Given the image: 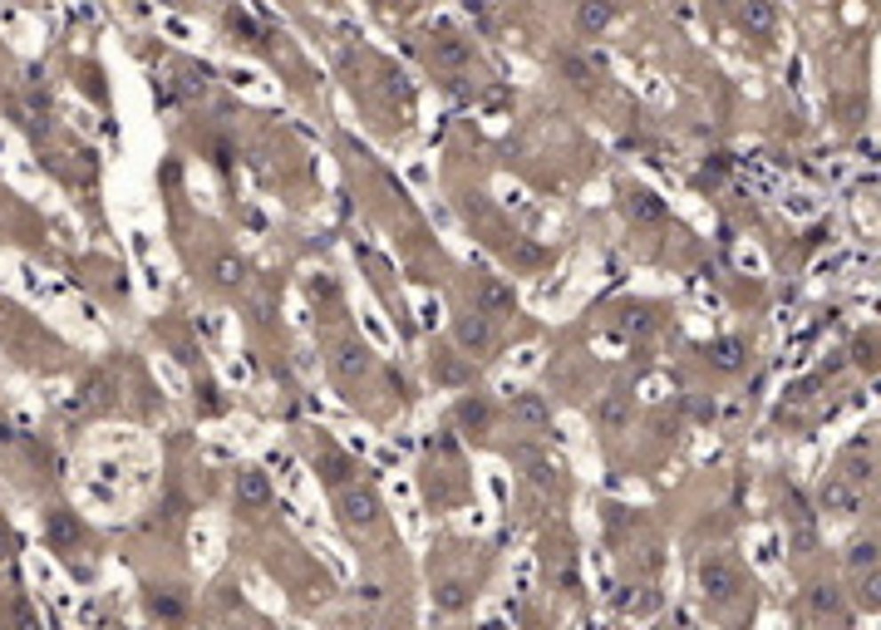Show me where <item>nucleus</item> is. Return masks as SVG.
Segmentation results:
<instances>
[{
    "mask_svg": "<svg viewBox=\"0 0 881 630\" xmlns=\"http://www.w3.org/2000/svg\"><path fill=\"white\" fill-rule=\"evenodd\" d=\"M340 517L350 527H370L374 517H380V498H374V488H364V482L360 488H345L340 492Z\"/></svg>",
    "mask_w": 881,
    "mask_h": 630,
    "instance_id": "f03ea898",
    "label": "nucleus"
},
{
    "mask_svg": "<svg viewBox=\"0 0 881 630\" xmlns=\"http://www.w3.org/2000/svg\"><path fill=\"white\" fill-rule=\"evenodd\" d=\"M444 606H448V610H458V606H463V596H458V586H444Z\"/></svg>",
    "mask_w": 881,
    "mask_h": 630,
    "instance_id": "a878e982",
    "label": "nucleus"
},
{
    "mask_svg": "<svg viewBox=\"0 0 881 630\" xmlns=\"http://www.w3.org/2000/svg\"><path fill=\"white\" fill-rule=\"evenodd\" d=\"M11 546H15V537H11V527L0 522V562H5V556H11Z\"/></svg>",
    "mask_w": 881,
    "mask_h": 630,
    "instance_id": "393cba45",
    "label": "nucleus"
},
{
    "mask_svg": "<svg viewBox=\"0 0 881 630\" xmlns=\"http://www.w3.org/2000/svg\"><path fill=\"white\" fill-rule=\"evenodd\" d=\"M739 20H743V30H749V35H773V25H778L773 0H743Z\"/></svg>",
    "mask_w": 881,
    "mask_h": 630,
    "instance_id": "39448f33",
    "label": "nucleus"
},
{
    "mask_svg": "<svg viewBox=\"0 0 881 630\" xmlns=\"http://www.w3.org/2000/svg\"><path fill=\"white\" fill-rule=\"evenodd\" d=\"M236 502H242V507H266V502H271V482H266V473H256V468L236 473Z\"/></svg>",
    "mask_w": 881,
    "mask_h": 630,
    "instance_id": "7ed1b4c3",
    "label": "nucleus"
},
{
    "mask_svg": "<svg viewBox=\"0 0 881 630\" xmlns=\"http://www.w3.org/2000/svg\"><path fill=\"white\" fill-rule=\"evenodd\" d=\"M364 364H370V360H364V350H360V345H345V350H340V360H335V370H340V374H360Z\"/></svg>",
    "mask_w": 881,
    "mask_h": 630,
    "instance_id": "2eb2a0df",
    "label": "nucleus"
},
{
    "mask_svg": "<svg viewBox=\"0 0 881 630\" xmlns=\"http://www.w3.org/2000/svg\"><path fill=\"white\" fill-rule=\"evenodd\" d=\"M813 610L818 616H832V620H847V606H842V596H837V586H813Z\"/></svg>",
    "mask_w": 881,
    "mask_h": 630,
    "instance_id": "f8f14e48",
    "label": "nucleus"
},
{
    "mask_svg": "<svg viewBox=\"0 0 881 630\" xmlns=\"http://www.w3.org/2000/svg\"><path fill=\"white\" fill-rule=\"evenodd\" d=\"M153 610H158V616H182V601H172V596H153Z\"/></svg>",
    "mask_w": 881,
    "mask_h": 630,
    "instance_id": "4be33fe9",
    "label": "nucleus"
},
{
    "mask_svg": "<svg viewBox=\"0 0 881 630\" xmlns=\"http://www.w3.org/2000/svg\"><path fill=\"white\" fill-rule=\"evenodd\" d=\"M217 281H222V286H236V281H242V261L222 257V261H217Z\"/></svg>",
    "mask_w": 881,
    "mask_h": 630,
    "instance_id": "aec40b11",
    "label": "nucleus"
},
{
    "mask_svg": "<svg viewBox=\"0 0 881 630\" xmlns=\"http://www.w3.org/2000/svg\"><path fill=\"white\" fill-rule=\"evenodd\" d=\"M847 562L857 566V571H871V566H877V546H871V542H857V546L847 552Z\"/></svg>",
    "mask_w": 881,
    "mask_h": 630,
    "instance_id": "f3484780",
    "label": "nucleus"
},
{
    "mask_svg": "<svg viewBox=\"0 0 881 630\" xmlns=\"http://www.w3.org/2000/svg\"><path fill=\"white\" fill-rule=\"evenodd\" d=\"M517 459L532 468V482H541V488H552V482H557V468H552V459H541L537 449H517Z\"/></svg>",
    "mask_w": 881,
    "mask_h": 630,
    "instance_id": "ddd939ff",
    "label": "nucleus"
},
{
    "mask_svg": "<svg viewBox=\"0 0 881 630\" xmlns=\"http://www.w3.org/2000/svg\"><path fill=\"white\" fill-rule=\"evenodd\" d=\"M709 355H714V364H719V370H739V364H743V345L739 340H719Z\"/></svg>",
    "mask_w": 881,
    "mask_h": 630,
    "instance_id": "4468645a",
    "label": "nucleus"
},
{
    "mask_svg": "<svg viewBox=\"0 0 881 630\" xmlns=\"http://www.w3.org/2000/svg\"><path fill=\"white\" fill-rule=\"evenodd\" d=\"M626 212L636 217V222H660V217H665V203H660L655 193H645V187H636V193L626 197Z\"/></svg>",
    "mask_w": 881,
    "mask_h": 630,
    "instance_id": "1a4fd4ad",
    "label": "nucleus"
},
{
    "mask_svg": "<svg viewBox=\"0 0 881 630\" xmlns=\"http://www.w3.org/2000/svg\"><path fill=\"white\" fill-rule=\"evenodd\" d=\"M458 345H463V350H488L493 345V331H488V315H483V310H473V315L458 321Z\"/></svg>",
    "mask_w": 881,
    "mask_h": 630,
    "instance_id": "423d86ee",
    "label": "nucleus"
},
{
    "mask_svg": "<svg viewBox=\"0 0 881 630\" xmlns=\"http://www.w3.org/2000/svg\"><path fill=\"white\" fill-rule=\"evenodd\" d=\"M458 419H463L468 428H483V424H488V404H483V399H463V409H458Z\"/></svg>",
    "mask_w": 881,
    "mask_h": 630,
    "instance_id": "dca6fc26",
    "label": "nucleus"
},
{
    "mask_svg": "<svg viewBox=\"0 0 881 630\" xmlns=\"http://www.w3.org/2000/svg\"><path fill=\"white\" fill-rule=\"evenodd\" d=\"M512 419L527 428H541V424H552V409H547V399L541 395H517L512 399Z\"/></svg>",
    "mask_w": 881,
    "mask_h": 630,
    "instance_id": "6e6552de",
    "label": "nucleus"
},
{
    "mask_svg": "<svg viewBox=\"0 0 881 630\" xmlns=\"http://www.w3.org/2000/svg\"><path fill=\"white\" fill-rule=\"evenodd\" d=\"M434 60H438V65H448V69H458V65H468V60H473V44L444 30V35H434Z\"/></svg>",
    "mask_w": 881,
    "mask_h": 630,
    "instance_id": "0eeeda50",
    "label": "nucleus"
},
{
    "mask_svg": "<svg viewBox=\"0 0 881 630\" xmlns=\"http://www.w3.org/2000/svg\"><path fill=\"white\" fill-rule=\"evenodd\" d=\"M478 306L493 310V315H498V310H512V291L502 286V281L483 276V281H478Z\"/></svg>",
    "mask_w": 881,
    "mask_h": 630,
    "instance_id": "9d476101",
    "label": "nucleus"
},
{
    "mask_svg": "<svg viewBox=\"0 0 881 630\" xmlns=\"http://www.w3.org/2000/svg\"><path fill=\"white\" fill-rule=\"evenodd\" d=\"M325 468H330V473H325V478H330V482H340V478H350V463H345V459H340V453H325Z\"/></svg>",
    "mask_w": 881,
    "mask_h": 630,
    "instance_id": "412c9836",
    "label": "nucleus"
},
{
    "mask_svg": "<svg viewBox=\"0 0 881 630\" xmlns=\"http://www.w3.org/2000/svg\"><path fill=\"white\" fill-rule=\"evenodd\" d=\"M700 586H704V596H714V601H733L739 596V571H733L724 556H704L700 562Z\"/></svg>",
    "mask_w": 881,
    "mask_h": 630,
    "instance_id": "f257e3e1",
    "label": "nucleus"
},
{
    "mask_svg": "<svg viewBox=\"0 0 881 630\" xmlns=\"http://www.w3.org/2000/svg\"><path fill=\"white\" fill-rule=\"evenodd\" d=\"M601 419H605V428H621V424H626V399L611 395V399L601 404Z\"/></svg>",
    "mask_w": 881,
    "mask_h": 630,
    "instance_id": "a211bd4d",
    "label": "nucleus"
},
{
    "mask_svg": "<svg viewBox=\"0 0 881 630\" xmlns=\"http://www.w3.org/2000/svg\"><path fill=\"white\" fill-rule=\"evenodd\" d=\"M202 89H207V79H202V69H197V75H188V79H182V94H202Z\"/></svg>",
    "mask_w": 881,
    "mask_h": 630,
    "instance_id": "b1692460",
    "label": "nucleus"
},
{
    "mask_svg": "<svg viewBox=\"0 0 881 630\" xmlns=\"http://www.w3.org/2000/svg\"><path fill=\"white\" fill-rule=\"evenodd\" d=\"M611 20H616L611 0H581V5H576V30L581 35H601Z\"/></svg>",
    "mask_w": 881,
    "mask_h": 630,
    "instance_id": "20e7f679",
    "label": "nucleus"
},
{
    "mask_svg": "<svg viewBox=\"0 0 881 630\" xmlns=\"http://www.w3.org/2000/svg\"><path fill=\"white\" fill-rule=\"evenodd\" d=\"M822 502H828V507H832L837 517H852V513H857V492H852L842 478H832L828 488H822Z\"/></svg>",
    "mask_w": 881,
    "mask_h": 630,
    "instance_id": "9b49d317",
    "label": "nucleus"
},
{
    "mask_svg": "<svg viewBox=\"0 0 881 630\" xmlns=\"http://www.w3.org/2000/svg\"><path fill=\"white\" fill-rule=\"evenodd\" d=\"M566 75H572L576 84H591V69H586L581 60H566Z\"/></svg>",
    "mask_w": 881,
    "mask_h": 630,
    "instance_id": "5701e85b",
    "label": "nucleus"
},
{
    "mask_svg": "<svg viewBox=\"0 0 881 630\" xmlns=\"http://www.w3.org/2000/svg\"><path fill=\"white\" fill-rule=\"evenodd\" d=\"M861 601L867 606H881V571L871 566V577H861Z\"/></svg>",
    "mask_w": 881,
    "mask_h": 630,
    "instance_id": "6ab92c4d",
    "label": "nucleus"
}]
</instances>
